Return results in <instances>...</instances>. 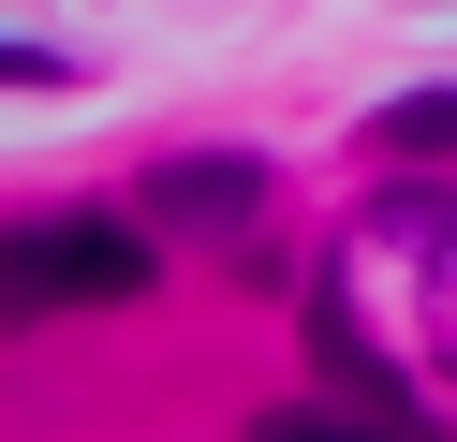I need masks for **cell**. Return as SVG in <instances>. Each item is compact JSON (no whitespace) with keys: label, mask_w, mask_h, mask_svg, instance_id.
Instances as JSON below:
<instances>
[{"label":"cell","mask_w":457,"mask_h":442,"mask_svg":"<svg viewBox=\"0 0 457 442\" xmlns=\"http://www.w3.org/2000/svg\"><path fill=\"white\" fill-rule=\"evenodd\" d=\"M310 295H325L354 339H384L413 383H457V192L443 177L369 192L354 221H339V251H325Z\"/></svg>","instance_id":"cell-1"},{"label":"cell","mask_w":457,"mask_h":442,"mask_svg":"<svg viewBox=\"0 0 457 442\" xmlns=\"http://www.w3.org/2000/svg\"><path fill=\"white\" fill-rule=\"evenodd\" d=\"M369 133H384L398 163H443V147H457V88H398V104L369 118Z\"/></svg>","instance_id":"cell-4"},{"label":"cell","mask_w":457,"mask_h":442,"mask_svg":"<svg viewBox=\"0 0 457 442\" xmlns=\"http://www.w3.org/2000/svg\"><path fill=\"white\" fill-rule=\"evenodd\" d=\"M148 221H178V236H251V221H266V163L178 147V163H148Z\"/></svg>","instance_id":"cell-3"},{"label":"cell","mask_w":457,"mask_h":442,"mask_svg":"<svg viewBox=\"0 0 457 442\" xmlns=\"http://www.w3.org/2000/svg\"><path fill=\"white\" fill-rule=\"evenodd\" d=\"M148 280H162V251H148L133 221H104V206L15 236V310H133Z\"/></svg>","instance_id":"cell-2"},{"label":"cell","mask_w":457,"mask_h":442,"mask_svg":"<svg viewBox=\"0 0 457 442\" xmlns=\"http://www.w3.org/2000/svg\"><path fill=\"white\" fill-rule=\"evenodd\" d=\"M251 442H428V428H413V413H310L295 398V413H266Z\"/></svg>","instance_id":"cell-5"}]
</instances>
